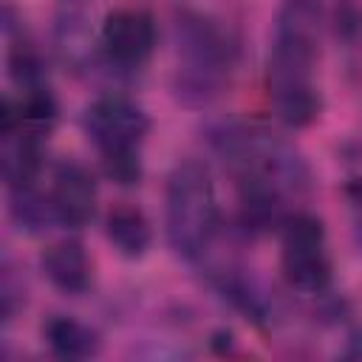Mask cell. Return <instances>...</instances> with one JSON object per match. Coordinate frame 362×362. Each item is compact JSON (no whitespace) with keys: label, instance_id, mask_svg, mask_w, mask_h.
Wrapping results in <instances>:
<instances>
[{"label":"cell","instance_id":"6da1fadb","mask_svg":"<svg viewBox=\"0 0 362 362\" xmlns=\"http://www.w3.org/2000/svg\"><path fill=\"white\" fill-rule=\"evenodd\" d=\"M167 243L184 257L195 260L209 246L218 226L215 184L201 161H181L167 178Z\"/></svg>","mask_w":362,"mask_h":362},{"label":"cell","instance_id":"7a4b0ae2","mask_svg":"<svg viewBox=\"0 0 362 362\" xmlns=\"http://www.w3.org/2000/svg\"><path fill=\"white\" fill-rule=\"evenodd\" d=\"M320 0H283L269 59V96L311 88V65L320 40Z\"/></svg>","mask_w":362,"mask_h":362},{"label":"cell","instance_id":"3957f363","mask_svg":"<svg viewBox=\"0 0 362 362\" xmlns=\"http://www.w3.org/2000/svg\"><path fill=\"white\" fill-rule=\"evenodd\" d=\"M178 42L181 65L173 90L184 105H206L223 88L229 71V45L223 34L204 17L178 20Z\"/></svg>","mask_w":362,"mask_h":362},{"label":"cell","instance_id":"277c9868","mask_svg":"<svg viewBox=\"0 0 362 362\" xmlns=\"http://www.w3.org/2000/svg\"><path fill=\"white\" fill-rule=\"evenodd\" d=\"M283 277L303 294H320L331 283V260L325 252V226L320 218L300 212L283 221Z\"/></svg>","mask_w":362,"mask_h":362},{"label":"cell","instance_id":"5b68a950","mask_svg":"<svg viewBox=\"0 0 362 362\" xmlns=\"http://www.w3.org/2000/svg\"><path fill=\"white\" fill-rule=\"evenodd\" d=\"M82 124L102 156L116 150H139V144L150 133V116L136 102L119 93L99 96L93 105H88Z\"/></svg>","mask_w":362,"mask_h":362},{"label":"cell","instance_id":"8992f818","mask_svg":"<svg viewBox=\"0 0 362 362\" xmlns=\"http://www.w3.org/2000/svg\"><path fill=\"white\" fill-rule=\"evenodd\" d=\"M105 54L119 65H141L156 48V23L144 8H116L102 23Z\"/></svg>","mask_w":362,"mask_h":362},{"label":"cell","instance_id":"52a82bcc","mask_svg":"<svg viewBox=\"0 0 362 362\" xmlns=\"http://www.w3.org/2000/svg\"><path fill=\"white\" fill-rule=\"evenodd\" d=\"M51 206L57 221L68 229H82L96 212V181L79 161H62L54 173Z\"/></svg>","mask_w":362,"mask_h":362},{"label":"cell","instance_id":"ba28073f","mask_svg":"<svg viewBox=\"0 0 362 362\" xmlns=\"http://www.w3.org/2000/svg\"><path fill=\"white\" fill-rule=\"evenodd\" d=\"M42 272L54 288L82 294L90 286V260L79 240H59L42 252Z\"/></svg>","mask_w":362,"mask_h":362},{"label":"cell","instance_id":"9c48e42d","mask_svg":"<svg viewBox=\"0 0 362 362\" xmlns=\"http://www.w3.org/2000/svg\"><path fill=\"white\" fill-rule=\"evenodd\" d=\"M105 235L124 257H141L153 243V226L147 215L133 204H116L105 218Z\"/></svg>","mask_w":362,"mask_h":362},{"label":"cell","instance_id":"30bf717a","mask_svg":"<svg viewBox=\"0 0 362 362\" xmlns=\"http://www.w3.org/2000/svg\"><path fill=\"white\" fill-rule=\"evenodd\" d=\"M48 348L62 359H88L99 351V334L74 317H51L42 325Z\"/></svg>","mask_w":362,"mask_h":362},{"label":"cell","instance_id":"8fae6325","mask_svg":"<svg viewBox=\"0 0 362 362\" xmlns=\"http://www.w3.org/2000/svg\"><path fill=\"white\" fill-rule=\"evenodd\" d=\"M272 107H274V116L283 124H288V127H308L311 122H317V116L322 110V99L314 90V85H311V88H303V90L272 96Z\"/></svg>","mask_w":362,"mask_h":362},{"label":"cell","instance_id":"7c38bea8","mask_svg":"<svg viewBox=\"0 0 362 362\" xmlns=\"http://www.w3.org/2000/svg\"><path fill=\"white\" fill-rule=\"evenodd\" d=\"M40 170V150H37V139L31 133H23L6 153L3 158V173L11 189H23L31 187L34 175Z\"/></svg>","mask_w":362,"mask_h":362},{"label":"cell","instance_id":"4fadbf2b","mask_svg":"<svg viewBox=\"0 0 362 362\" xmlns=\"http://www.w3.org/2000/svg\"><path fill=\"white\" fill-rule=\"evenodd\" d=\"M11 218L25 232H45L51 221H57V212L51 206V198H40L31 187L11 189Z\"/></svg>","mask_w":362,"mask_h":362},{"label":"cell","instance_id":"5bb4252c","mask_svg":"<svg viewBox=\"0 0 362 362\" xmlns=\"http://www.w3.org/2000/svg\"><path fill=\"white\" fill-rule=\"evenodd\" d=\"M20 105V127L31 136H40V130H48L57 122V99L48 88H28Z\"/></svg>","mask_w":362,"mask_h":362},{"label":"cell","instance_id":"9a60e30c","mask_svg":"<svg viewBox=\"0 0 362 362\" xmlns=\"http://www.w3.org/2000/svg\"><path fill=\"white\" fill-rule=\"evenodd\" d=\"M8 71L14 76L17 85H25V88H40V79H42V59L40 54L28 45V42H17L8 54Z\"/></svg>","mask_w":362,"mask_h":362},{"label":"cell","instance_id":"2e32d148","mask_svg":"<svg viewBox=\"0 0 362 362\" xmlns=\"http://www.w3.org/2000/svg\"><path fill=\"white\" fill-rule=\"evenodd\" d=\"M105 173L107 178H113L122 187L139 184L141 178V161H139V150H116V153H105L102 156Z\"/></svg>","mask_w":362,"mask_h":362},{"label":"cell","instance_id":"e0dca14e","mask_svg":"<svg viewBox=\"0 0 362 362\" xmlns=\"http://www.w3.org/2000/svg\"><path fill=\"white\" fill-rule=\"evenodd\" d=\"M345 356H348V359H362V328H359V331H354V334L348 337Z\"/></svg>","mask_w":362,"mask_h":362}]
</instances>
